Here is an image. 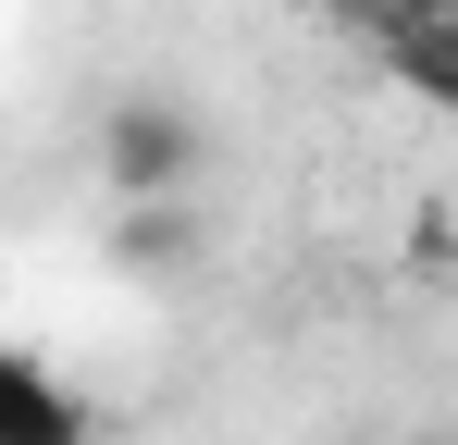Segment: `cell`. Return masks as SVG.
<instances>
[{"instance_id": "cell-1", "label": "cell", "mask_w": 458, "mask_h": 445, "mask_svg": "<svg viewBox=\"0 0 458 445\" xmlns=\"http://www.w3.org/2000/svg\"><path fill=\"white\" fill-rule=\"evenodd\" d=\"M186 173H199V124L174 99H112L99 112V186L112 198H174Z\"/></svg>"}, {"instance_id": "cell-2", "label": "cell", "mask_w": 458, "mask_h": 445, "mask_svg": "<svg viewBox=\"0 0 458 445\" xmlns=\"http://www.w3.org/2000/svg\"><path fill=\"white\" fill-rule=\"evenodd\" d=\"M87 433H99V408L50 359H0V445H87Z\"/></svg>"}, {"instance_id": "cell-3", "label": "cell", "mask_w": 458, "mask_h": 445, "mask_svg": "<svg viewBox=\"0 0 458 445\" xmlns=\"http://www.w3.org/2000/svg\"><path fill=\"white\" fill-rule=\"evenodd\" d=\"M112 260H124V273H174V260H186V211H174V198H124Z\"/></svg>"}, {"instance_id": "cell-4", "label": "cell", "mask_w": 458, "mask_h": 445, "mask_svg": "<svg viewBox=\"0 0 458 445\" xmlns=\"http://www.w3.org/2000/svg\"><path fill=\"white\" fill-rule=\"evenodd\" d=\"M396 25H458V0H384Z\"/></svg>"}]
</instances>
